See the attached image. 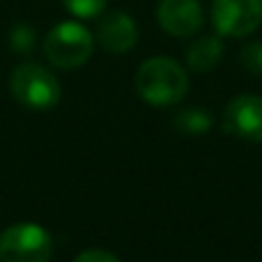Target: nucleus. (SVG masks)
I'll return each instance as SVG.
<instances>
[{
    "label": "nucleus",
    "mask_w": 262,
    "mask_h": 262,
    "mask_svg": "<svg viewBox=\"0 0 262 262\" xmlns=\"http://www.w3.org/2000/svg\"><path fill=\"white\" fill-rule=\"evenodd\" d=\"M9 44L21 55L30 53L32 46H35V30H32L28 23H16V26L12 28V35H9Z\"/></svg>",
    "instance_id": "obj_12"
},
{
    "label": "nucleus",
    "mask_w": 262,
    "mask_h": 262,
    "mask_svg": "<svg viewBox=\"0 0 262 262\" xmlns=\"http://www.w3.org/2000/svg\"><path fill=\"white\" fill-rule=\"evenodd\" d=\"M9 92L30 111H49L60 101V83L46 67L35 62L18 64L9 76Z\"/></svg>",
    "instance_id": "obj_3"
},
{
    "label": "nucleus",
    "mask_w": 262,
    "mask_h": 262,
    "mask_svg": "<svg viewBox=\"0 0 262 262\" xmlns=\"http://www.w3.org/2000/svg\"><path fill=\"white\" fill-rule=\"evenodd\" d=\"M212 23L221 37H246L262 23V0H214Z\"/></svg>",
    "instance_id": "obj_5"
},
{
    "label": "nucleus",
    "mask_w": 262,
    "mask_h": 262,
    "mask_svg": "<svg viewBox=\"0 0 262 262\" xmlns=\"http://www.w3.org/2000/svg\"><path fill=\"white\" fill-rule=\"evenodd\" d=\"M53 239L37 223H14L0 232V262H49Z\"/></svg>",
    "instance_id": "obj_4"
},
{
    "label": "nucleus",
    "mask_w": 262,
    "mask_h": 262,
    "mask_svg": "<svg viewBox=\"0 0 262 262\" xmlns=\"http://www.w3.org/2000/svg\"><path fill=\"white\" fill-rule=\"evenodd\" d=\"M62 5L76 18H95L106 9L108 0H62Z\"/></svg>",
    "instance_id": "obj_11"
},
{
    "label": "nucleus",
    "mask_w": 262,
    "mask_h": 262,
    "mask_svg": "<svg viewBox=\"0 0 262 262\" xmlns=\"http://www.w3.org/2000/svg\"><path fill=\"white\" fill-rule=\"evenodd\" d=\"M72 262H120V258L104 249H88L83 253H78Z\"/></svg>",
    "instance_id": "obj_14"
},
{
    "label": "nucleus",
    "mask_w": 262,
    "mask_h": 262,
    "mask_svg": "<svg viewBox=\"0 0 262 262\" xmlns=\"http://www.w3.org/2000/svg\"><path fill=\"white\" fill-rule=\"evenodd\" d=\"M214 124V118L209 111L205 108H186L182 113H177L175 127L182 134H203Z\"/></svg>",
    "instance_id": "obj_10"
},
{
    "label": "nucleus",
    "mask_w": 262,
    "mask_h": 262,
    "mask_svg": "<svg viewBox=\"0 0 262 262\" xmlns=\"http://www.w3.org/2000/svg\"><path fill=\"white\" fill-rule=\"evenodd\" d=\"M186 67L193 72H212L223 58V41L221 35H205L195 39L184 53Z\"/></svg>",
    "instance_id": "obj_9"
},
{
    "label": "nucleus",
    "mask_w": 262,
    "mask_h": 262,
    "mask_svg": "<svg viewBox=\"0 0 262 262\" xmlns=\"http://www.w3.org/2000/svg\"><path fill=\"white\" fill-rule=\"evenodd\" d=\"M239 60L244 64V69H249L255 76H262V41H251L242 49Z\"/></svg>",
    "instance_id": "obj_13"
},
{
    "label": "nucleus",
    "mask_w": 262,
    "mask_h": 262,
    "mask_svg": "<svg viewBox=\"0 0 262 262\" xmlns=\"http://www.w3.org/2000/svg\"><path fill=\"white\" fill-rule=\"evenodd\" d=\"M223 129L249 143H262V97L237 95L223 111Z\"/></svg>",
    "instance_id": "obj_6"
},
{
    "label": "nucleus",
    "mask_w": 262,
    "mask_h": 262,
    "mask_svg": "<svg viewBox=\"0 0 262 262\" xmlns=\"http://www.w3.org/2000/svg\"><path fill=\"white\" fill-rule=\"evenodd\" d=\"M157 21L172 37H193L205 16L198 0H159Z\"/></svg>",
    "instance_id": "obj_7"
},
{
    "label": "nucleus",
    "mask_w": 262,
    "mask_h": 262,
    "mask_svg": "<svg viewBox=\"0 0 262 262\" xmlns=\"http://www.w3.org/2000/svg\"><path fill=\"white\" fill-rule=\"evenodd\" d=\"M136 92L140 99L147 101L149 106H175L189 92V74L177 60L172 58H157L145 60L136 72Z\"/></svg>",
    "instance_id": "obj_1"
},
{
    "label": "nucleus",
    "mask_w": 262,
    "mask_h": 262,
    "mask_svg": "<svg viewBox=\"0 0 262 262\" xmlns=\"http://www.w3.org/2000/svg\"><path fill=\"white\" fill-rule=\"evenodd\" d=\"M95 37L104 51L122 55L134 49L136 41H138V26L129 14L113 9V12L101 14V18L97 21Z\"/></svg>",
    "instance_id": "obj_8"
},
{
    "label": "nucleus",
    "mask_w": 262,
    "mask_h": 262,
    "mask_svg": "<svg viewBox=\"0 0 262 262\" xmlns=\"http://www.w3.org/2000/svg\"><path fill=\"white\" fill-rule=\"evenodd\" d=\"M95 51V37L76 21H62L44 37V55L58 69H78L90 60Z\"/></svg>",
    "instance_id": "obj_2"
}]
</instances>
